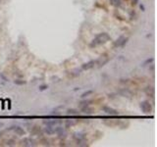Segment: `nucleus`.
<instances>
[{"instance_id":"obj_28","label":"nucleus","mask_w":157,"mask_h":147,"mask_svg":"<svg viewBox=\"0 0 157 147\" xmlns=\"http://www.w3.org/2000/svg\"><path fill=\"white\" fill-rule=\"evenodd\" d=\"M120 82H121V83H125V82H126V83H127V82H129V79H128V78H121V79H120Z\"/></svg>"},{"instance_id":"obj_14","label":"nucleus","mask_w":157,"mask_h":147,"mask_svg":"<svg viewBox=\"0 0 157 147\" xmlns=\"http://www.w3.org/2000/svg\"><path fill=\"white\" fill-rule=\"evenodd\" d=\"M73 138L76 140H80V139H83L86 138V133H83V132H75L73 134Z\"/></svg>"},{"instance_id":"obj_32","label":"nucleus","mask_w":157,"mask_h":147,"mask_svg":"<svg viewBox=\"0 0 157 147\" xmlns=\"http://www.w3.org/2000/svg\"><path fill=\"white\" fill-rule=\"evenodd\" d=\"M80 89H81L80 87H75V88H74L73 90H74V91H77V90H80Z\"/></svg>"},{"instance_id":"obj_12","label":"nucleus","mask_w":157,"mask_h":147,"mask_svg":"<svg viewBox=\"0 0 157 147\" xmlns=\"http://www.w3.org/2000/svg\"><path fill=\"white\" fill-rule=\"evenodd\" d=\"M43 132L47 135H51L54 133V126L52 125H45V128L43 129Z\"/></svg>"},{"instance_id":"obj_29","label":"nucleus","mask_w":157,"mask_h":147,"mask_svg":"<svg viewBox=\"0 0 157 147\" xmlns=\"http://www.w3.org/2000/svg\"><path fill=\"white\" fill-rule=\"evenodd\" d=\"M140 10H141L142 12L145 11V7H144V5H143V4H140Z\"/></svg>"},{"instance_id":"obj_17","label":"nucleus","mask_w":157,"mask_h":147,"mask_svg":"<svg viewBox=\"0 0 157 147\" xmlns=\"http://www.w3.org/2000/svg\"><path fill=\"white\" fill-rule=\"evenodd\" d=\"M94 93V90H92V89H89V90H87V91H84L83 93H82V95H81V98H87V97H88L89 95H91V94H93Z\"/></svg>"},{"instance_id":"obj_33","label":"nucleus","mask_w":157,"mask_h":147,"mask_svg":"<svg viewBox=\"0 0 157 147\" xmlns=\"http://www.w3.org/2000/svg\"><path fill=\"white\" fill-rule=\"evenodd\" d=\"M3 133H4V131H0V137H1V136L3 135Z\"/></svg>"},{"instance_id":"obj_4","label":"nucleus","mask_w":157,"mask_h":147,"mask_svg":"<svg viewBox=\"0 0 157 147\" xmlns=\"http://www.w3.org/2000/svg\"><path fill=\"white\" fill-rule=\"evenodd\" d=\"M102 110H103V112L105 113V114L110 115V116H118V115H119V113H118V111L116 109L112 108V107H109V106H103Z\"/></svg>"},{"instance_id":"obj_10","label":"nucleus","mask_w":157,"mask_h":147,"mask_svg":"<svg viewBox=\"0 0 157 147\" xmlns=\"http://www.w3.org/2000/svg\"><path fill=\"white\" fill-rule=\"evenodd\" d=\"M81 112L84 115H90L93 113V109L89 106H83V107H81Z\"/></svg>"},{"instance_id":"obj_16","label":"nucleus","mask_w":157,"mask_h":147,"mask_svg":"<svg viewBox=\"0 0 157 147\" xmlns=\"http://www.w3.org/2000/svg\"><path fill=\"white\" fill-rule=\"evenodd\" d=\"M78 114H80V112L77 109H68L67 110V115H69V116H78Z\"/></svg>"},{"instance_id":"obj_19","label":"nucleus","mask_w":157,"mask_h":147,"mask_svg":"<svg viewBox=\"0 0 157 147\" xmlns=\"http://www.w3.org/2000/svg\"><path fill=\"white\" fill-rule=\"evenodd\" d=\"M57 136H58V138H59V139H61V140L65 139V138L67 137V132H66V130H63L62 131L58 132V133H57Z\"/></svg>"},{"instance_id":"obj_26","label":"nucleus","mask_w":157,"mask_h":147,"mask_svg":"<svg viewBox=\"0 0 157 147\" xmlns=\"http://www.w3.org/2000/svg\"><path fill=\"white\" fill-rule=\"evenodd\" d=\"M135 18H136V14H135V12L133 10V11H131V13H130V19L132 20H135Z\"/></svg>"},{"instance_id":"obj_18","label":"nucleus","mask_w":157,"mask_h":147,"mask_svg":"<svg viewBox=\"0 0 157 147\" xmlns=\"http://www.w3.org/2000/svg\"><path fill=\"white\" fill-rule=\"evenodd\" d=\"M76 125V122L73 121V120H66V122H65V128L66 129H69L71 126H73Z\"/></svg>"},{"instance_id":"obj_9","label":"nucleus","mask_w":157,"mask_h":147,"mask_svg":"<svg viewBox=\"0 0 157 147\" xmlns=\"http://www.w3.org/2000/svg\"><path fill=\"white\" fill-rule=\"evenodd\" d=\"M118 94H120L123 97H127V98H132L133 97V92L131 91L129 88H122L118 91Z\"/></svg>"},{"instance_id":"obj_31","label":"nucleus","mask_w":157,"mask_h":147,"mask_svg":"<svg viewBox=\"0 0 157 147\" xmlns=\"http://www.w3.org/2000/svg\"><path fill=\"white\" fill-rule=\"evenodd\" d=\"M3 126H4V124H3V123H1V122H0V129H2Z\"/></svg>"},{"instance_id":"obj_11","label":"nucleus","mask_w":157,"mask_h":147,"mask_svg":"<svg viewBox=\"0 0 157 147\" xmlns=\"http://www.w3.org/2000/svg\"><path fill=\"white\" fill-rule=\"evenodd\" d=\"M43 125H52V126H54V125H58V124H60L61 122L60 121H58V120H43Z\"/></svg>"},{"instance_id":"obj_25","label":"nucleus","mask_w":157,"mask_h":147,"mask_svg":"<svg viewBox=\"0 0 157 147\" xmlns=\"http://www.w3.org/2000/svg\"><path fill=\"white\" fill-rule=\"evenodd\" d=\"M15 143H16V141H15L14 139H9V140L6 141V144H7L8 146H14Z\"/></svg>"},{"instance_id":"obj_7","label":"nucleus","mask_w":157,"mask_h":147,"mask_svg":"<svg viewBox=\"0 0 157 147\" xmlns=\"http://www.w3.org/2000/svg\"><path fill=\"white\" fill-rule=\"evenodd\" d=\"M95 65H96V60H90L87 63H83L81 66V69H82V71H87V70L92 69Z\"/></svg>"},{"instance_id":"obj_20","label":"nucleus","mask_w":157,"mask_h":147,"mask_svg":"<svg viewBox=\"0 0 157 147\" xmlns=\"http://www.w3.org/2000/svg\"><path fill=\"white\" fill-rule=\"evenodd\" d=\"M77 144L78 146H88L87 144V140L86 138H83V139H80V140H77Z\"/></svg>"},{"instance_id":"obj_13","label":"nucleus","mask_w":157,"mask_h":147,"mask_svg":"<svg viewBox=\"0 0 157 147\" xmlns=\"http://www.w3.org/2000/svg\"><path fill=\"white\" fill-rule=\"evenodd\" d=\"M153 62H154V58H153V57L147 58L146 60H144V61H143V62L140 64V67H141V68H144V67H146V66L151 65Z\"/></svg>"},{"instance_id":"obj_23","label":"nucleus","mask_w":157,"mask_h":147,"mask_svg":"<svg viewBox=\"0 0 157 147\" xmlns=\"http://www.w3.org/2000/svg\"><path fill=\"white\" fill-rule=\"evenodd\" d=\"M14 83L16 85H25L26 83H27V82L24 81V79H19V78H16L14 81Z\"/></svg>"},{"instance_id":"obj_27","label":"nucleus","mask_w":157,"mask_h":147,"mask_svg":"<svg viewBox=\"0 0 157 147\" xmlns=\"http://www.w3.org/2000/svg\"><path fill=\"white\" fill-rule=\"evenodd\" d=\"M0 78H1V79H2V81H4L5 82H9V79H8V78H7V77H6V76L4 75V74H3V73H0Z\"/></svg>"},{"instance_id":"obj_2","label":"nucleus","mask_w":157,"mask_h":147,"mask_svg":"<svg viewBox=\"0 0 157 147\" xmlns=\"http://www.w3.org/2000/svg\"><path fill=\"white\" fill-rule=\"evenodd\" d=\"M129 41V37H126L125 35H121L117 40L114 42V47H124Z\"/></svg>"},{"instance_id":"obj_6","label":"nucleus","mask_w":157,"mask_h":147,"mask_svg":"<svg viewBox=\"0 0 157 147\" xmlns=\"http://www.w3.org/2000/svg\"><path fill=\"white\" fill-rule=\"evenodd\" d=\"M7 130H13V131H15L18 135H25L26 134V131L23 128H21L20 125H11L10 128L7 129Z\"/></svg>"},{"instance_id":"obj_22","label":"nucleus","mask_w":157,"mask_h":147,"mask_svg":"<svg viewBox=\"0 0 157 147\" xmlns=\"http://www.w3.org/2000/svg\"><path fill=\"white\" fill-rule=\"evenodd\" d=\"M91 102H92V101H91V100H83V101H81L80 103H78V106H80V107H83V106H89Z\"/></svg>"},{"instance_id":"obj_1","label":"nucleus","mask_w":157,"mask_h":147,"mask_svg":"<svg viewBox=\"0 0 157 147\" xmlns=\"http://www.w3.org/2000/svg\"><path fill=\"white\" fill-rule=\"evenodd\" d=\"M109 40H111V36L108 35V33L107 32H101V33H99V35H97L92 39V41H91L89 46L90 47H95V46L106 43Z\"/></svg>"},{"instance_id":"obj_3","label":"nucleus","mask_w":157,"mask_h":147,"mask_svg":"<svg viewBox=\"0 0 157 147\" xmlns=\"http://www.w3.org/2000/svg\"><path fill=\"white\" fill-rule=\"evenodd\" d=\"M140 107L141 111L144 113V114H149V113L152 111L151 105H150V103L148 101H142V102H140Z\"/></svg>"},{"instance_id":"obj_8","label":"nucleus","mask_w":157,"mask_h":147,"mask_svg":"<svg viewBox=\"0 0 157 147\" xmlns=\"http://www.w3.org/2000/svg\"><path fill=\"white\" fill-rule=\"evenodd\" d=\"M22 145L24 146H27V147H31V146H35L36 142L35 139H32L31 137H25L22 141H21Z\"/></svg>"},{"instance_id":"obj_24","label":"nucleus","mask_w":157,"mask_h":147,"mask_svg":"<svg viewBox=\"0 0 157 147\" xmlns=\"http://www.w3.org/2000/svg\"><path fill=\"white\" fill-rule=\"evenodd\" d=\"M48 88V85L47 84H40L38 86V90L39 91H44V90H46Z\"/></svg>"},{"instance_id":"obj_5","label":"nucleus","mask_w":157,"mask_h":147,"mask_svg":"<svg viewBox=\"0 0 157 147\" xmlns=\"http://www.w3.org/2000/svg\"><path fill=\"white\" fill-rule=\"evenodd\" d=\"M110 61V58L107 56H101L98 59H96V65L98 68H102L103 66H105L108 62Z\"/></svg>"},{"instance_id":"obj_21","label":"nucleus","mask_w":157,"mask_h":147,"mask_svg":"<svg viewBox=\"0 0 157 147\" xmlns=\"http://www.w3.org/2000/svg\"><path fill=\"white\" fill-rule=\"evenodd\" d=\"M145 92H146V94L147 95H149V96H151V97H153L154 96V88L153 87H146L145 88Z\"/></svg>"},{"instance_id":"obj_30","label":"nucleus","mask_w":157,"mask_h":147,"mask_svg":"<svg viewBox=\"0 0 157 147\" xmlns=\"http://www.w3.org/2000/svg\"><path fill=\"white\" fill-rule=\"evenodd\" d=\"M137 3H139V0H133L132 5H133V6H135V5H136Z\"/></svg>"},{"instance_id":"obj_15","label":"nucleus","mask_w":157,"mask_h":147,"mask_svg":"<svg viewBox=\"0 0 157 147\" xmlns=\"http://www.w3.org/2000/svg\"><path fill=\"white\" fill-rule=\"evenodd\" d=\"M109 1H110V4L114 6L115 8H119L122 5V0H109Z\"/></svg>"}]
</instances>
